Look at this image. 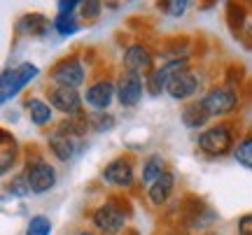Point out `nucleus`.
Listing matches in <instances>:
<instances>
[{"label": "nucleus", "mask_w": 252, "mask_h": 235, "mask_svg": "<svg viewBox=\"0 0 252 235\" xmlns=\"http://www.w3.org/2000/svg\"><path fill=\"white\" fill-rule=\"evenodd\" d=\"M49 149H52V154L59 158V161L63 163H68L72 161L75 156L82 152V142H80V137H70V135H61V133H52L49 135Z\"/></svg>", "instance_id": "15"}, {"label": "nucleus", "mask_w": 252, "mask_h": 235, "mask_svg": "<svg viewBox=\"0 0 252 235\" xmlns=\"http://www.w3.org/2000/svg\"><path fill=\"white\" fill-rule=\"evenodd\" d=\"M91 124H94V128L96 131H112L115 128V117L112 114H105V112H98V114H94L91 117Z\"/></svg>", "instance_id": "29"}, {"label": "nucleus", "mask_w": 252, "mask_h": 235, "mask_svg": "<svg viewBox=\"0 0 252 235\" xmlns=\"http://www.w3.org/2000/svg\"><path fill=\"white\" fill-rule=\"evenodd\" d=\"M182 70H189L187 68V58H173L171 63L161 65V68H154L152 73L147 75V86H150V93L152 96H159L161 91H166V84L173 75L182 73Z\"/></svg>", "instance_id": "11"}, {"label": "nucleus", "mask_w": 252, "mask_h": 235, "mask_svg": "<svg viewBox=\"0 0 252 235\" xmlns=\"http://www.w3.org/2000/svg\"><path fill=\"white\" fill-rule=\"evenodd\" d=\"M163 172H166V161H163V156L152 154L143 165V184H150V186H152L154 182L163 177Z\"/></svg>", "instance_id": "20"}, {"label": "nucleus", "mask_w": 252, "mask_h": 235, "mask_svg": "<svg viewBox=\"0 0 252 235\" xmlns=\"http://www.w3.org/2000/svg\"><path fill=\"white\" fill-rule=\"evenodd\" d=\"M52 79L59 86H68V89H77L84 84V68H82L77 56H65L52 70Z\"/></svg>", "instance_id": "7"}, {"label": "nucleus", "mask_w": 252, "mask_h": 235, "mask_svg": "<svg viewBox=\"0 0 252 235\" xmlns=\"http://www.w3.org/2000/svg\"><path fill=\"white\" fill-rule=\"evenodd\" d=\"M7 189H9V193H12V196H17V198H24V196H28V193H31V184H28L26 175L21 172V175H17L14 180L9 182Z\"/></svg>", "instance_id": "27"}, {"label": "nucleus", "mask_w": 252, "mask_h": 235, "mask_svg": "<svg viewBox=\"0 0 252 235\" xmlns=\"http://www.w3.org/2000/svg\"><path fill=\"white\" fill-rule=\"evenodd\" d=\"M49 26H54V24H49L47 17L31 12V14H24L17 21V33L19 35H28V37H42L49 33Z\"/></svg>", "instance_id": "16"}, {"label": "nucleus", "mask_w": 252, "mask_h": 235, "mask_svg": "<svg viewBox=\"0 0 252 235\" xmlns=\"http://www.w3.org/2000/svg\"><path fill=\"white\" fill-rule=\"evenodd\" d=\"M245 17H248V12H245V7L241 2H229V5H226V24H229L234 35L241 37V33L245 30V26H248V24H245Z\"/></svg>", "instance_id": "21"}, {"label": "nucleus", "mask_w": 252, "mask_h": 235, "mask_svg": "<svg viewBox=\"0 0 252 235\" xmlns=\"http://www.w3.org/2000/svg\"><path fill=\"white\" fill-rule=\"evenodd\" d=\"M49 103L54 105V109L68 114V117H75V114H82V96L77 89H68V86H54L49 91Z\"/></svg>", "instance_id": "10"}, {"label": "nucleus", "mask_w": 252, "mask_h": 235, "mask_svg": "<svg viewBox=\"0 0 252 235\" xmlns=\"http://www.w3.org/2000/svg\"><path fill=\"white\" fill-rule=\"evenodd\" d=\"M201 103L206 105L210 117H224V114H231L238 107L241 98H238L236 89H231V86H215L201 98Z\"/></svg>", "instance_id": "3"}, {"label": "nucleus", "mask_w": 252, "mask_h": 235, "mask_svg": "<svg viewBox=\"0 0 252 235\" xmlns=\"http://www.w3.org/2000/svg\"><path fill=\"white\" fill-rule=\"evenodd\" d=\"M103 180L112 184V186H119V189H128L133 184L135 175H133V163L131 158H115L110 161L105 168H103Z\"/></svg>", "instance_id": "9"}, {"label": "nucleus", "mask_w": 252, "mask_h": 235, "mask_svg": "<svg viewBox=\"0 0 252 235\" xmlns=\"http://www.w3.org/2000/svg\"><path fill=\"white\" fill-rule=\"evenodd\" d=\"M143 79L138 73H131V70H124L122 77L117 81V100L122 107H135L140 98H143Z\"/></svg>", "instance_id": "8"}, {"label": "nucleus", "mask_w": 252, "mask_h": 235, "mask_svg": "<svg viewBox=\"0 0 252 235\" xmlns=\"http://www.w3.org/2000/svg\"><path fill=\"white\" fill-rule=\"evenodd\" d=\"M236 161L245 165V168H252V137H245L238 142L236 147Z\"/></svg>", "instance_id": "26"}, {"label": "nucleus", "mask_w": 252, "mask_h": 235, "mask_svg": "<svg viewBox=\"0 0 252 235\" xmlns=\"http://www.w3.org/2000/svg\"><path fill=\"white\" fill-rule=\"evenodd\" d=\"M91 221H94V226L98 228L103 235H119L122 231H124L126 214L124 212H119V209L108 200L105 205H100V208L94 209Z\"/></svg>", "instance_id": "6"}, {"label": "nucleus", "mask_w": 252, "mask_h": 235, "mask_svg": "<svg viewBox=\"0 0 252 235\" xmlns=\"http://www.w3.org/2000/svg\"><path fill=\"white\" fill-rule=\"evenodd\" d=\"M180 214H182V221L189 228H198V231L213 226L217 221V212L208 203H203L198 196H185V200L180 205Z\"/></svg>", "instance_id": "1"}, {"label": "nucleus", "mask_w": 252, "mask_h": 235, "mask_svg": "<svg viewBox=\"0 0 252 235\" xmlns=\"http://www.w3.org/2000/svg\"><path fill=\"white\" fill-rule=\"evenodd\" d=\"M208 119H210V114H208L206 105L198 100V103H189V105H185L182 107V124L187 128H201L208 124Z\"/></svg>", "instance_id": "18"}, {"label": "nucleus", "mask_w": 252, "mask_h": 235, "mask_svg": "<svg viewBox=\"0 0 252 235\" xmlns=\"http://www.w3.org/2000/svg\"><path fill=\"white\" fill-rule=\"evenodd\" d=\"M187 7H189L187 0H163V2H159V9L163 14H168V17H182L187 12Z\"/></svg>", "instance_id": "25"}, {"label": "nucleus", "mask_w": 252, "mask_h": 235, "mask_svg": "<svg viewBox=\"0 0 252 235\" xmlns=\"http://www.w3.org/2000/svg\"><path fill=\"white\" fill-rule=\"evenodd\" d=\"M26 235H52V221L45 214L31 217V221L26 226Z\"/></svg>", "instance_id": "24"}, {"label": "nucleus", "mask_w": 252, "mask_h": 235, "mask_svg": "<svg viewBox=\"0 0 252 235\" xmlns=\"http://www.w3.org/2000/svg\"><path fill=\"white\" fill-rule=\"evenodd\" d=\"M173 186H175V177H173V172L166 170L161 180H157L152 186H150V191H147V198H150V203H152L154 208H161L163 203L171 198Z\"/></svg>", "instance_id": "17"}, {"label": "nucleus", "mask_w": 252, "mask_h": 235, "mask_svg": "<svg viewBox=\"0 0 252 235\" xmlns=\"http://www.w3.org/2000/svg\"><path fill=\"white\" fill-rule=\"evenodd\" d=\"M26 109H28L31 121L35 126L52 124V107H49V103H45V100H40V98H31V100H26Z\"/></svg>", "instance_id": "19"}, {"label": "nucleus", "mask_w": 252, "mask_h": 235, "mask_svg": "<svg viewBox=\"0 0 252 235\" xmlns=\"http://www.w3.org/2000/svg\"><path fill=\"white\" fill-rule=\"evenodd\" d=\"M243 75H245V70H243V65H231L229 68V73H226V86H238V81L243 79Z\"/></svg>", "instance_id": "30"}, {"label": "nucleus", "mask_w": 252, "mask_h": 235, "mask_svg": "<svg viewBox=\"0 0 252 235\" xmlns=\"http://www.w3.org/2000/svg\"><path fill=\"white\" fill-rule=\"evenodd\" d=\"M35 77H37V68L33 63H21L17 68L5 70L2 79H0V103H7L9 98H14L19 91Z\"/></svg>", "instance_id": "2"}, {"label": "nucleus", "mask_w": 252, "mask_h": 235, "mask_svg": "<svg viewBox=\"0 0 252 235\" xmlns=\"http://www.w3.org/2000/svg\"><path fill=\"white\" fill-rule=\"evenodd\" d=\"M24 175H26L33 193H47L49 189H54V184H56L54 165H49V163L42 161V158H35V161L28 158Z\"/></svg>", "instance_id": "5"}, {"label": "nucleus", "mask_w": 252, "mask_h": 235, "mask_svg": "<svg viewBox=\"0 0 252 235\" xmlns=\"http://www.w3.org/2000/svg\"><path fill=\"white\" fill-rule=\"evenodd\" d=\"M100 9H103L100 2H96V0H87V2H82L80 5V17L87 19V21H94V19H98Z\"/></svg>", "instance_id": "28"}, {"label": "nucleus", "mask_w": 252, "mask_h": 235, "mask_svg": "<svg viewBox=\"0 0 252 235\" xmlns=\"http://www.w3.org/2000/svg\"><path fill=\"white\" fill-rule=\"evenodd\" d=\"M208 235H220V233H208Z\"/></svg>", "instance_id": "34"}, {"label": "nucleus", "mask_w": 252, "mask_h": 235, "mask_svg": "<svg viewBox=\"0 0 252 235\" xmlns=\"http://www.w3.org/2000/svg\"><path fill=\"white\" fill-rule=\"evenodd\" d=\"M0 137H2V154H0V172L2 175H7L9 168L14 165V158H17V145H14V137H9L7 131H2L0 133Z\"/></svg>", "instance_id": "22"}, {"label": "nucleus", "mask_w": 252, "mask_h": 235, "mask_svg": "<svg viewBox=\"0 0 252 235\" xmlns=\"http://www.w3.org/2000/svg\"><path fill=\"white\" fill-rule=\"evenodd\" d=\"M198 89V77L191 70H182V73L173 75L168 84H166V93L173 100H187L191 98Z\"/></svg>", "instance_id": "13"}, {"label": "nucleus", "mask_w": 252, "mask_h": 235, "mask_svg": "<svg viewBox=\"0 0 252 235\" xmlns=\"http://www.w3.org/2000/svg\"><path fill=\"white\" fill-rule=\"evenodd\" d=\"M77 235H96V233H89V231H84V233H77Z\"/></svg>", "instance_id": "33"}, {"label": "nucleus", "mask_w": 252, "mask_h": 235, "mask_svg": "<svg viewBox=\"0 0 252 235\" xmlns=\"http://www.w3.org/2000/svg\"><path fill=\"white\" fill-rule=\"evenodd\" d=\"M54 24V30L59 33V35H75L77 30H80V24H77V19H75V14H61L59 12V17L52 21Z\"/></svg>", "instance_id": "23"}, {"label": "nucleus", "mask_w": 252, "mask_h": 235, "mask_svg": "<svg viewBox=\"0 0 252 235\" xmlns=\"http://www.w3.org/2000/svg\"><path fill=\"white\" fill-rule=\"evenodd\" d=\"M80 5L82 2H75V0H61V2H59V12H61V14H75L72 9H77Z\"/></svg>", "instance_id": "32"}, {"label": "nucleus", "mask_w": 252, "mask_h": 235, "mask_svg": "<svg viewBox=\"0 0 252 235\" xmlns=\"http://www.w3.org/2000/svg\"><path fill=\"white\" fill-rule=\"evenodd\" d=\"M198 149L208 156H224L234 145V135L229 126H213L198 135Z\"/></svg>", "instance_id": "4"}, {"label": "nucleus", "mask_w": 252, "mask_h": 235, "mask_svg": "<svg viewBox=\"0 0 252 235\" xmlns=\"http://www.w3.org/2000/svg\"><path fill=\"white\" fill-rule=\"evenodd\" d=\"M124 65L131 73H152L154 70V56L145 45H131L124 54Z\"/></svg>", "instance_id": "14"}, {"label": "nucleus", "mask_w": 252, "mask_h": 235, "mask_svg": "<svg viewBox=\"0 0 252 235\" xmlns=\"http://www.w3.org/2000/svg\"><path fill=\"white\" fill-rule=\"evenodd\" d=\"M115 93H117V86H115L112 81L110 79H98L87 89L84 100H87V105L94 107L96 112H105V109L110 107L112 98H115Z\"/></svg>", "instance_id": "12"}, {"label": "nucleus", "mask_w": 252, "mask_h": 235, "mask_svg": "<svg viewBox=\"0 0 252 235\" xmlns=\"http://www.w3.org/2000/svg\"><path fill=\"white\" fill-rule=\"evenodd\" d=\"M238 235H252V214H243L238 219Z\"/></svg>", "instance_id": "31"}]
</instances>
